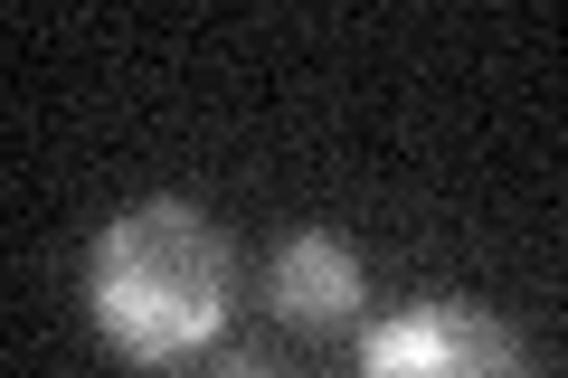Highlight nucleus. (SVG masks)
<instances>
[{
  "instance_id": "20e7f679",
  "label": "nucleus",
  "mask_w": 568,
  "mask_h": 378,
  "mask_svg": "<svg viewBox=\"0 0 568 378\" xmlns=\"http://www.w3.org/2000/svg\"><path fill=\"white\" fill-rule=\"evenodd\" d=\"M219 378H275V369H265V359H246V350H237V359H219Z\"/></svg>"
},
{
  "instance_id": "f257e3e1",
  "label": "nucleus",
  "mask_w": 568,
  "mask_h": 378,
  "mask_svg": "<svg viewBox=\"0 0 568 378\" xmlns=\"http://www.w3.org/2000/svg\"><path fill=\"white\" fill-rule=\"evenodd\" d=\"M227 303H237V256L190 200H142L95 227L85 313H95V340L114 359L171 369L227 331Z\"/></svg>"
},
{
  "instance_id": "f03ea898",
  "label": "nucleus",
  "mask_w": 568,
  "mask_h": 378,
  "mask_svg": "<svg viewBox=\"0 0 568 378\" xmlns=\"http://www.w3.org/2000/svg\"><path fill=\"white\" fill-rule=\"evenodd\" d=\"M361 378H530V350L484 303L436 294L361 331Z\"/></svg>"
},
{
  "instance_id": "7ed1b4c3",
  "label": "nucleus",
  "mask_w": 568,
  "mask_h": 378,
  "mask_svg": "<svg viewBox=\"0 0 568 378\" xmlns=\"http://www.w3.org/2000/svg\"><path fill=\"white\" fill-rule=\"evenodd\" d=\"M265 294H275V313L294 321V331H342V321H361V256H351L342 237H323V227H294V237L275 246V275H265Z\"/></svg>"
}]
</instances>
